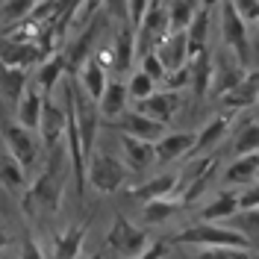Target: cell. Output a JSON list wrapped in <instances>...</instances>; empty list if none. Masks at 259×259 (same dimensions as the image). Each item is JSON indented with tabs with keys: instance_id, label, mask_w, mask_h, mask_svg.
I'll return each mask as SVG.
<instances>
[{
	"instance_id": "d590c367",
	"label": "cell",
	"mask_w": 259,
	"mask_h": 259,
	"mask_svg": "<svg viewBox=\"0 0 259 259\" xmlns=\"http://www.w3.org/2000/svg\"><path fill=\"white\" fill-rule=\"evenodd\" d=\"M194 259H250V250H236V247H206Z\"/></svg>"
},
{
	"instance_id": "8fae6325",
	"label": "cell",
	"mask_w": 259,
	"mask_h": 259,
	"mask_svg": "<svg viewBox=\"0 0 259 259\" xmlns=\"http://www.w3.org/2000/svg\"><path fill=\"white\" fill-rule=\"evenodd\" d=\"M180 180L183 174L177 171H168V174H159V177L147 180L142 186H136V189H130V197L133 200H142V203H150V200H162L165 194H174L180 189Z\"/></svg>"
},
{
	"instance_id": "f6af8a7d",
	"label": "cell",
	"mask_w": 259,
	"mask_h": 259,
	"mask_svg": "<svg viewBox=\"0 0 259 259\" xmlns=\"http://www.w3.org/2000/svg\"><path fill=\"white\" fill-rule=\"evenodd\" d=\"M6 244H9V236H6V230H0V250H3Z\"/></svg>"
},
{
	"instance_id": "603a6c76",
	"label": "cell",
	"mask_w": 259,
	"mask_h": 259,
	"mask_svg": "<svg viewBox=\"0 0 259 259\" xmlns=\"http://www.w3.org/2000/svg\"><path fill=\"white\" fill-rule=\"evenodd\" d=\"M127 85L121 80H109V85H106V95H103V100L97 103L100 106V118H106V121H118L121 115L127 112L124 106H127Z\"/></svg>"
},
{
	"instance_id": "e575fe53",
	"label": "cell",
	"mask_w": 259,
	"mask_h": 259,
	"mask_svg": "<svg viewBox=\"0 0 259 259\" xmlns=\"http://www.w3.org/2000/svg\"><path fill=\"white\" fill-rule=\"evenodd\" d=\"M127 92H130V97H136V103H142V100H147L150 95H156V92H153V80L147 77L145 71H136V74H130Z\"/></svg>"
},
{
	"instance_id": "52a82bcc",
	"label": "cell",
	"mask_w": 259,
	"mask_h": 259,
	"mask_svg": "<svg viewBox=\"0 0 259 259\" xmlns=\"http://www.w3.org/2000/svg\"><path fill=\"white\" fill-rule=\"evenodd\" d=\"M3 136H6L9 153L21 162V168H24V171L32 168L35 159H38V147H41V142L35 139V133H32V130H24L21 124H6V127H3Z\"/></svg>"
},
{
	"instance_id": "1f68e13d",
	"label": "cell",
	"mask_w": 259,
	"mask_h": 259,
	"mask_svg": "<svg viewBox=\"0 0 259 259\" xmlns=\"http://www.w3.org/2000/svg\"><path fill=\"white\" fill-rule=\"evenodd\" d=\"M224 227L239 230L244 239L250 242V247H259V209H247V212H236Z\"/></svg>"
},
{
	"instance_id": "f546056e",
	"label": "cell",
	"mask_w": 259,
	"mask_h": 259,
	"mask_svg": "<svg viewBox=\"0 0 259 259\" xmlns=\"http://www.w3.org/2000/svg\"><path fill=\"white\" fill-rule=\"evenodd\" d=\"M92 38H95V27H89V30H82V35L68 48V53H65V62H68V74H80L82 68H85V62L92 59L89 56V48H92Z\"/></svg>"
},
{
	"instance_id": "f1b7e54d",
	"label": "cell",
	"mask_w": 259,
	"mask_h": 259,
	"mask_svg": "<svg viewBox=\"0 0 259 259\" xmlns=\"http://www.w3.org/2000/svg\"><path fill=\"white\" fill-rule=\"evenodd\" d=\"M65 71H68L65 53H56L53 59L41 62V68H38V89H41V95H45V97H53V85H56V82L65 77Z\"/></svg>"
},
{
	"instance_id": "d4e9b609",
	"label": "cell",
	"mask_w": 259,
	"mask_h": 259,
	"mask_svg": "<svg viewBox=\"0 0 259 259\" xmlns=\"http://www.w3.org/2000/svg\"><path fill=\"white\" fill-rule=\"evenodd\" d=\"M256 177H259V153L233 159L224 171V183H230V186H247Z\"/></svg>"
},
{
	"instance_id": "ffe728a7",
	"label": "cell",
	"mask_w": 259,
	"mask_h": 259,
	"mask_svg": "<svg viewBox=\"0 0 259 259\" xmlns=\"http://www.w3.org/2000/svg\"><path fill=\"white\" fill-rule=\"evenodd\" d=\"M239 212V192H218L206 209L200 212V224H218V221H230Z\"/></svg>"
},
{
	"instance_id": "ac0fdd59",
	"label": "cell",
	"mask_w": 259,
	"mask_h": 259,
	"mask_svg": "<svg viewBox=\"0 0 259 259\" xmlns=\"http://www.w3.org/2000/svg\"><path fill=\"white\" fill-rule=\"evenodd\" d=\"M221 103H224L230 112L233 109H250L253 103H259V68L256 71H247L244 82L239 89H233L227 97H221Z\"/></svg>"
},
{
	"instance_id": "8d00e7d4",
	"label": "cell",
	"mask_w": 259,
	"mask_h": 259,
	"mask_svg": "<svg viewBox=\"0 0 259 259\" xmlns=\"http://www.w3.org/2000/svg\"><path fill=\"white\" fill-rule=\"evenodd\" d=\"M139 71H145L153 82H156V80L165 82V77H168V71H165V65H162V59L156 56V53H147V56H142V68H139Z\"/></svg>"
},
{
	"instance_id": "4316f807",
	"label": "cell",
	"mask_w": 259,
	"mask_h": 259,
	"mask_svg": "<svg viewBox=\"0 0 259 259\" xmlns=\"http://www.w3.org/2000/svg\"><path fill=\"white\" fill-rule=\"evenodd\" d=\"M0 89H3V95L9 97L12 103H21V97L27 95V71H21V68H9V65L0 62Z\"/></svg>"
},
{
	"instance_id": "44dd1931",
	"label": "cell",
	"mask_w": 259,
	"mask_h": 259,
	"mask_svg": "<svg viewBox=\"0 0 259 259\" xmlns=\"http://www.w3.org/2000/svg\"><path fill=\"white\" fill-rule=\"evenodd\" d=\"M139 53V45H136V30L127 27L115 35V48H112V68L118 74H127L133 68V59Z\"/></svg>"
},
{
	"instance_id": "f35d334b",
	"label": "cell",
	"mask_w": 259,
	"mask_h": 259,
	"mask_svg": "<svg viewBox=\"0 0 259 259\" xmlns=\"http://www.w3.org/2000/svg\"><path fill=\"white\" fill-rule=\"evenodd\" d=\"M186 85H192V68L189 65L165 77V92H177L180 95V89H186Z\"/></svg>"
},
{
	"instance_id": "ee69618b",
	"label": "cell",
	"mask_w": 259,
	"mask_h": 259,
	"mask_svg": "<svg viewBox=\"0 0 259 259\" xmlns=\"http://www.w3.org/2000/svg\"><path fill=\"white\" fill-rule=\"evenodd\" d=\"M165 253H168V244L165 242H153L139 259H165Z\"/></svg>"
},
{
	"instance_id": "277c9868",
	"label": "cell",
	"mask_w": 259,
	"mask_h": 259,
	"mask_svg": "<svg viewBox=\"0 0 259 259\" xmlns=\"http://www.w3.org/2000/svg\"><path fill=\"white\" fill-rule=\"evenodd\" d=\"M221 48H227L239 62L247 68L250 65V35H247V24H244L239 12H236V3H221Z\"/></svg>"
},
{
	"instance_id": "8992f818",
	"label": "cell",
	"mask_w": 259,
	"mask_h": 259,
	"mask_svg": "<svg viewBox=\"0 0 259 259\" xmlns=\"http://www.w3.org/2000/svg\"><path fill=\"white\" fill-rule=\"evenodd\" d=\"M247 77V68H244L227 48H218V59H215V77H212V95L227 97L233 89H239Z\"/></svg>"
},
{
	"instance_id": "9c48e42d",
	"label": "cell",
	"mask_w": 259,
	"mask_h": 259,
	"mask_svg": "<svg viewBox=\"0 0 259 259\" xmlns=\"http://www.w3.org/2000/svg\"><path fill=\"white\" fill-rule=\"evenodd\" d=\"M115 127L121 130L124 136H133V139H142V142H150V145H156L159 139H165V127L156 124V121H150L147 115L142 112H124L118 121H115Z\"/></svg>"
},
{
	"instance_id": "b9f144b4",
	"label": "cell",
	"mask_w": 259,
	"mask_h": 259,
	"mask_svg": "<svg viewBox=\"0 0 259 259\" xmlns=\"http://www.w3.org/2000/svg\"><path fill=\"white\" fill-rule=\"evenodd\" d=\"M32 6L35 3H30V0H12V3H6V18L12 21V18H21V15H32Z\"/></svg>"
},
{
	"instance_id": "83f0119b",
	"label": "cell",
	"mask_w": 259,
	"mask_h": 259,
	"mask_svg": "<svg viewBox=\"0 0 259 259\" xmlns=\"http://www.w3.org/2000/svg\"><path fill=\"white\" fill-rule=\"evenodd\" d=\"M233 153H236V159H239V156L259 153V121L256 118L242 121V127H239L236 139H233Z\"/></svg>"
},
{
	"instance_id": "836d02e7",
	"label": "cell",
	"mask_w": 259,
	"mask_h": 259,
	"mask_svg": "<svg viewBox=\"0 0 259 259\" xmlns=\"http://www.w3.org/2000/svg\"><path fill=\"white\" fill-rule=\"evenodd\" d=\"M0 183L6 189H24L27 186V171L12 153H0Z\"/></svg>"
},
{
	"instance_id": "7a4b0ae2",
	"label": "cell",
	"mask_w": 259,
	"mask_h": 259,
	"mask_svg": "<svg viewBox=\"0 0 259 259\" xmlns=\"http://www.w3.org/2000/svg\"><path fill=\"white\" fill-rule=\"evenodd\" d=\"M174 244H197V247H236V250H250V242L244 239L239 230H230L224 224H194L183 230Z\"/></svg>"
},
{
	"instance_id": "ab89813d",
	"label": "cell",
	"mask_w": 259,
	"mask_h": 259,
	"mask_svg": "<svg viewBox=\"0 0 259 259\" xmlns=\"http://www.w3.org/2000/svg\"><path fill=\"white\" fill-rule=\"evenodd\" d=\"M247 209H259V183L239 192V212H247Z\"/></svg>"
},
{
	"instance_id": "e0dca14e",
	"label": "cell",
	"mask_w": 259,
	"mask_h": 259,
	"mask_svg": "<svg viewBox=\"0 0 259 259\" xmlns=\"http://www.w3.org/2000/svg\"><path fill=\"white\" fill-rule=\"evenodd\" d=\"M121 147H124V162L130 171H145L156 162V145L133 139V136H121Z\"/></svg>"
},
{
	"instance_id": "5bb4252c",
	"label": "cell",
	"mask_w": 259,
	"mask_h": 259,
	"mask_svg": "<svg viewBox=\"0 0 259 259\" xmlns=\"http://www.w3.org/2000/svg\"><path fill=\"white\" fill-rule=\"evenodd\" d=\"M85 233H89V221L56 233L53 236V259H77L82 250V242H85Z\"/></svg>"
},
{
	"instance_id": "74e56055",
	"label": "cell",
	"mask_w": 259,
	"mask_h": 259,
	"mask_svg": "<svg viewBox=\"0 0 259 259\" xmlns=\"http://www.w3.org/2000/svg\"><path fill=\"white\" fill-rule=\"evenodd\" d=\"M147 9H150V3L147 0H130L127 3V15H130V27L139 32V27L145 24L147 18Z\"/></svg>"
},
{
	"instance_id": "d6986e66",
	"label": "cell",
	"mask_w": 259,
	"mask_h": 259,
	"mask_svg": "<svg viewBox=\"0 0 259 259\" xmlns=\"http://www.w3.org/2000/svg\"><path fill=\"white\" fill-rule=\"evenodd\" d=\"M230 124H233V115H230V112H227V115H218V118H212L209 124L197 133V145H194L192 156H197V159H200V153H206V156H209L212 147L218 145L227 133H230Z\"/></svg>"
},
{
	"instance_id": "7dc6e473",
	"label": "cell",
	"mask_w": 259,
	"mask_h": 259,
	"mask_svg": "<svg viewBox=\"0 0 259 259\" xmlns=\"http://www.w3.org/2000/svg\"><path fill=\"white\" fill-rule=\"evenodd\" d=\"M256 180H259V177H256Z\"/></svg>"
},
{
	"instance_id": "2e32d148",
	"label": "cell",
	"mask_w": 259,
	"mask_h": 259,
	"mask_svg": "<svg viewBox=\"0 0 259 259\" xmlns=\"http://www.w3.org/2000/svg\"><path fill=\"white\" fill-rule=\"evenodd\" d=\"M194 145H197L194 133H165V139L156 142V162H174L192 153Z\"/></svg>"
},
{
	"instance_id": "484cf974",
	"label": "cell",
	"mask_w": 259,
	"mask_h": 259,
	"mask_svg": "<svg viewBox=\"0 0 259 259\" xmlns=\"http://www.w3.org/2000/svg\"><path fill=\"white\" fill-rule=\"evenodd\" d=\"M0 62L9 65V68H21V71H27L30 65L45 62V56H41L38 45H9V48L0 53Z\"/></svg>"
},
{
	"instance_id": "cb8c5ba5",
	"label": "cell",
	"mask_w": 259,
	"mask_h": 259,
	"mask_svg": "<svg viewBox=\"0 0 259 259\" xmlns=\"http://www.w3.org/2000/svg\"><path fill=\"white\" fill-rule=\"evenodd\" d=\"M80 82H82V92L92 97L95 103H100L103 95H106V85H109V80H106V68L97 62V59H89L85 68L80 71Z\"/></svg>"
},
{
	"instance_id": "60d3db41",
	"label": "cell",
	"mask_w": 259,
	"mask_h": 259,
	"mask_svg": "<svg viewBox=\"0 0 259 259\" xmlns=\"http://www.w3.org/2000/svg\"><path fill=\"white\" fill-rule=\"evenodd\" d=\"M236 12L242 18L244 24L247 21H256L259 24V0H242V3H236Z\"/></svg>"
},
{
	"instance_id": "bcb514c9",
	"label": "cell",
	"mask_w": 259,
	"mask_h": 259,
	"mask_svg": "<svg viewBox=\"0 0 259 259\" xmlns=\"http://www.w3.org/2000/svg\"><path fill=\"white\" fill-rule=\"evenodd\" d=\"M85 259H106L103 253H95V256H85Z\"/></svg>"
},
{
	"instance_id": "3957f363",
	"label": "cell",
	"mask_w": 259,
	"mask_h": 259,
	"mask_svg": "<svg viewBox=\"0 0 259 259\" xmlns=\"http://www.w3.org/2000/svg\"><path fill=\"white\" fill-rule=\"evenodd\" d=\"M130 168L127 162H121L118 156L106 153V150H95L92 159H89V168H85V180L95 186L100 194H112L124 186Z\"/></svg>"
},
{
	"instance_id": "d6a6232c",
	"label": "cell",
	"mask_w": 259,
	"mask_h": 259,
	"mask_svg": "<svg viewBox=\"0 0 259 259\" xmlns=\"http://www.w3.org/2000/svg\"><path fill=\"white\" fill-rule=\"evenodd\" d=\"M200 3H189V0H174L168 3V18H171V32H186L192 27L194 15H197Z\"/></svg>"
},
{
	"instance_id": "7bdbcfd3",
	"label": "cell",
	"mask_w": 259,
	"mask_h": 259,
	"mask_svg": "<svg viewBox=\"0 0 259 259\" xmlns=\"http://www.w3.org/2000/svg\"><path fill=\"white\" fill-rule=\"evenodd\" d=\"M21 259H45L41 247H38V242H35L32 236H27L24 244H21Z\"/></svg>"
},
{
	"instance_id": "6da1fadb",
	"label": "cell",
	"mask_w": 259,
	"mask_h": 259,
	"mask_svg": "<svg viewBox=\"0 0 259 259\" xmlns=\"http://www.w3.org/2000/svg\"><path fill=\"white\" fill-rule=\"evenodd\" d=\"M68 171H74L71 168V156H68V145H59L56 150H50L48 168L35 177V183L21 197V206H24V212L30 218H35V215H53L59 209Z\"/></svg>"
},
{
	"instance_id": "ba28073f",
	"label": "cell",
	"mask_w": 259,
	"mask_h": 259,
	"mask_svg": "<svg viewBox=\"0 0 259 259\" xmlns=\"http://www.w3.org/2000/svg\"><path fill=\"white\" fill-rule=\"evenodd\" d=\"M38 133H41V145L48 150H56L59 145H65L62 139L68 136V109L56 106L53 97H48V103H45V115H41Z\"/></svg>"
},
{
	"instance_id": "30bf717a",
	"label": "cell",
	"mask_w": 259,
	"mask_h": 259,
	"mask_svg": "<svg viewBox=\"0 0 259 259\" xmlns=\"http://www.w3.org/2000/svg\"><path fill=\"white\" fill-rule=\"evenodd\" d=\"M136 112L147 115L150 121H156V124L165 127L180 112V95L177 92H156V95H150L147 100L136 103Z\"/></svg>"
},
{
	"instance_id": "4fadbf2b",
	"label": "cell",
	"mask_w": 259,
	"mask_h": 259,
	"mask_svg": "<svg viewBox=\"0 0 259 259\" xmlns=\"http://www.w3.org/2000/svg\"><path fill=\"white\" fill-rule=\"evenodd\" d=\"M156 56L162 59L168 74L186 68L189 65V38H186V32H171L159 48H156Z\"/></svg>"
},
{
	"instance_id": "7c38bea8",
	"label": "cell",
	"mask_w": 259,
	"mask_h": 259,
	"mask_svg": "<svg viewBox=\"0 0 259 259\" xmlns=\"http://www.w3.org/2000/svg\"><path fill=\"white\" fill-rule=\"evenodd\" d=\"M45 103H48V97L41 95V89L38 85H30L27 89V95L21 97V103L15 106V115H18V124L24 130H35L41 127V115H45Z\"/></svg>"
},
{
	"instance_id": "4dcf8cb0",
	"label": "cell",
	"mask_w": 259,
	"mask_h": 259,
	"mask_svg": "<svg viewBox=\"0 0 259 259\" xmlns=\"http://www.w3.org/2000/svg\"><path fill=\"white\" fill-rule=\"evenodd\" d=\"M180 209H183V200L162 197V200H150V203H145L142 218H145V224H165V221H171Z\"/></svg>"
},
{
	"instance_id": "7402d4cb",
	"label": "cell",
	"mask_w": 259,
	"mask_h": 259,
	"mask_svg": "<svg viewBox=\"0 0 259 259\" xmlns=\"http://www.w3.org/2000/svg\"><path fill=\"white\" fill-rule=\"evenodd\" d=\"M192 68V89H194V97L197 100H203V97L212 92V77H215V59H212V53H200L197 59L189 62Z\"/></svg>"
},
{
	"instance_id": "9a60e30c",
	"label": "cell",
	"mask_w": 259,
	"mask_h": 259,
	"mask_svg": "<svg viewBox=\"0 0 259 259\" xmlns=\"http://www.w3.org/2000/svg\"><path fill=\"white\" fill-rule=\"evenodd\" d=\"M209 15H212V3H200L192 27L186 30V38H189V62L209 50L206 48V38H209Z\"/></svg>"
},
{
	"instance_id": "5b68a950",
	"label": "cell",
	"mask_w": 259,
	"mask_h": 259,
	"mask_svg": "<svg viewBox=\"0 0 259 259\" xmlns=\"http://www.w3.org/2000/svg\"><path fill=\"white\" fill-rule=\"evenodd\" d=\"M106 244L112 247L115 253H121V256L139 259V256L147 250V247L153 244V239L147 236V230L136 227L130 218H124V215H115L112 230L106 233Z\"/></svg>"
}]
</instances>
